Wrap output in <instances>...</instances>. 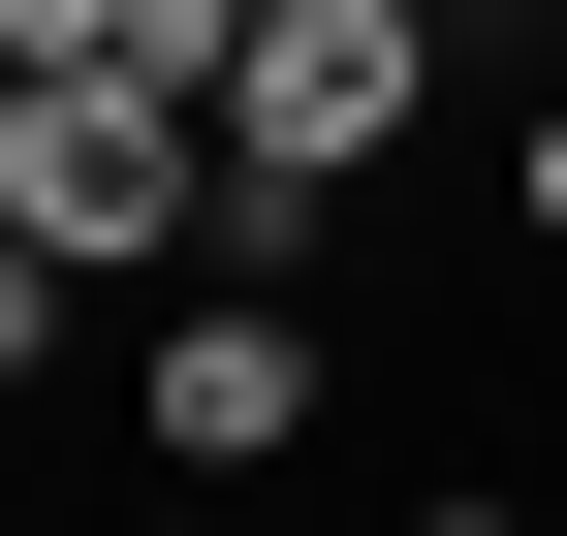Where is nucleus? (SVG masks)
<instances>
[{"instance_id": "423d86ee", "label": "nucleus", "mask_w": 567, "mask_h": 536, "mask_svg": "<svg viewBox=\"0 0 567 536\" xmlns=\"http://www.w3.org/2000/svg\"><path fill=\"white\" fill-rule=\"evenodd\" d=\"M505 221H536V252H567V95H536V126H505Z\"/></svg>"}, {"instance_id": "f257e3e1", "label": "nucleus", "mask_w": 567, "mask_h": 536, "mask_svg": "<svg viewBox=\"0 0 567 536\" xmlns=\"http://www.w3.org/2000/svg\"><path fill=\"white\" fill-rule=\"evenodd\" d=\"M158 63L221 95V285H316V221L442 126V0H158Z\"/></svg>"}, {"instance_id": "39448f33", "label": "nucleus", "mask_w": 567, "mask_h": 536, "mask_svg": "<svg viewBox=\"0 0 567 536\" xmlns=\"http://www.w3.org/2000/svg\"><path fill=\"white\" fill-rule=\"evenodd\" d=\"M32 379H63V252H0V411H32Z\"/></svg>"}, {"instance_id": "20e7f679", "label": "nucleus", "mask_w": 567, "mask_h": 536, "mask_svg": "<svg viewBox=\"0 0 567 536\" xmlns=\"http://www.w3.org/2000/svg\"><path fill=\"white\" fill-rule=\"evenodd\" d=\"M0 63H158V0H0Z\"/></svg>"}, {"instance_id": "7ed1b4c3", "label": "nucleus", "mask_w": 567, "mask_h": 536, "mask_svg": "<svg viewBox=\"0 0 567 536\" xmlns=\"http://www.w3.org/2000/svg\"><path fill=\"white\" fill-rule=\"evenodd\" d=\"M126 411H158V474H284V442L347 411V348H316V316H284V285H189Z\"/></svg>"}, {"instance_id": "0eeeda50", "label": "nucleus", "mask_w": 567, "mask_h": 536, "mask_svg": "<svg viewBox=\"0 0 567 536\" xmlns=\"http://www.w3.org/2000/svg\"><path fill=\"white\" fill-rule=\"evenodd\" d=\"M536 32H567V0H536Z\"/></svg>"}, {"instance_id": "f03ea898", "label": "nucleus", "mask_w": 567, "mask_h": 536, "mask_svg": "<svg viewBox=\"0 0 567 536\" xmlns=\"http://www.w3.org/2000/svg\"><path fill=\"white\" fill-rule=\"evenodd\" d=\"M0 252H63V285L221 252V95L189 63H0Z\"/></svg>"}]
</instances>
